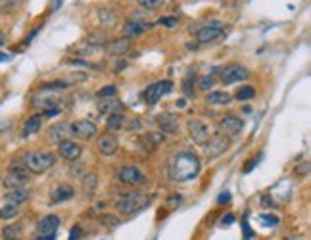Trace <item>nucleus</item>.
I'll use <instances>...</instances> for the list:
<instances>
[{"mask_svg":"<svg viewBox=\"0 0 311 240\" xmlns=\"http://www.w3.org/2000/svg\"><path fill=\"white\" fill-rule=\"evenodd\" d=\"M137 2L142 8H146V10H156V8H160L163 4V0H137Z\"/></svg>","mask_w":311,"mask_h":240,"instance_id":"29","label":"nucleus"},{"mask_svg":"<svg viewBox=\"0 0 311 240\" xmlns=\"http://www.w3.org/2000/svg\"><path fill=\"white\" fill-rule=\"evenodd\" d=\"M71 137V123H67V121H60V123H56V125L50 127V140L52 142H63V140H67Z\"/></svg>","mask_w":311,"mask_h":240,"instance_id":"15","label":"nucleus"},{"mask_svg":"<svg viewBox=\"0 0 311 240\" xmlns=\"http://www.w3.org/2000/svg\"><path fill=\"white\" fill-rule=\"evenodd\" d=\"M63 0H52V10H60Z\"/></svg>","mask_w":311,"mask_h":240,"instance_id":"40","label":"nucleus"},{"mask_svg":"<svg viewBox=\"0 0 311 240\" xmlns=\"http://www.w3.org/2000/svg\"><path fill=\"white\" fill-rule=\"evenodd\" d=\"M146 204H148V198H144L140 192H127L115 202V208L121 214H133V212H138L140 208H144Z\"/></svg>","mask_w":311,"mask_h":240,"instance_id":"4","label":"nucleus"},{"mask_svg":"<svg viewBox=\"0 0 311 240\" xmlns=\"http://www.w3.org/2000/svg\"><path fill=\"white\" fill-rule=\"evenodd\" d=\"M129 48H131V40L125 37L110 40V42L106 44V52H108L110 56H123L125 52H129Z\"/></svg>","mask_w":311,"mask_h":240,"instance_id":"19","label":"nucleus"},{"mask_svg":"<svg viewBox=\"0 0 311 240\" xmlns=\"http://www.w3.org/2000/svg\"><path fill=\"white\" fill-rule=\"evenodd\" d=\"M75 196V190L71 185H60V187H56V189L52 190V194H50V200L54 204H60V202H67V200H71Z\"/></svg>","mask_w":311,"mask_h":240,"instance_id":"18","label":"nucleus"},{"mask_svg":"<svg viewBox=\"0 0 311 240\" xmlns=\"http://www.w3.org/2000/svg\"><path fill=\"white\" fill-rule=\"evenodd\" d=\"M25 169L29 173H35V175H40V173H46L50 167H54L56 164V156L52 152H44V150H37V152H27L23 158Z\"/></svg>","mask_w":311,"mask_h":240,"instance_id":"2","label":"nucleus"},{"mask_svg":"<svg viewBox=\"0 0 311 240\" xmlns=\"http://www.w3.org/2000/svg\"><path fill=\"white\" fill-rule=\"evenodd\" d=\"M215 85V79H213V75H204L198 79V89L200 90H210Z\"/></svg>","mask_w":311,"mask_h":240,"instance_id":"28","label":"nucleus"},{"mask_svg":"<svg viewBox=\"0 0 311 240\" xmlns=\"http://www.w3.org/2000/svg\"><path fill=\"white\" fill-rule=\"evenodd\" d=\"M248 69L246 67H242V65H229V67H225L223 69V75H221V81H223V85H233V83H240V81H244V79H248Z\"/></svg>","mask_w":311,"mask_h":240,"instance_id":"11","label":"nucleus"},{"mask_svg":"<svg viewBox=\"0 0 311 240\" xmlns=\"http://www.w3.org/2000/svg\"><path fill=\"white\" fill-rule=\"evenodd\" d=\"M200 169H202V164L194 152H181L175 156L169 165V177L175 183H188L198 177Z\"/></svg>","mask_w":311,"mask_h":240,"instance_id":"1","label":"nucleus"},{"mask_svg":"<svg viewBox=\"0 0 311 240\" xmlns=\"http://www.w3.org/2000/svg\"><path fill=\"white\" fill-rule=\"evenodd\" d=\"M4 44H6V35H4L2 31H0V48H2Z\"/></svg>","mask_w":311,"mask_h":240,"instance_id":"43","label":"nucleus"},{"mask_svg":"<svg viewBox=\"0 0 311 240\" xmlns=\"http://www.w3.org/2000/svg\"><path fill=\"white\" fill-rule=\"evenodd\" d=\"M96 148L102 156H113L117 148H119V140L117 137H113V135H102L98 140H96Z\"/></svg>","mask_w":311,"mask_h":240,"instance_id":"14","label":"nucleus"},{"mask_svg":"<svg viewBox=\"0 0 311 240\" xmlns=\"http://www.w3.org/2000/svg\"><path fill=\"white\" fill-rule=\"evenodd\" d=\"M173 90V83L169 81V79H165V81H156V83H152L150 87H146V90L142 92V100L146 102L148 106H154V104H158V102L162 100L165 94H169Z\"/></svg>","mask_w":311,"mask_h":240,"instance_id":"3","label":"nucleus"},{"mask_svg":"<svg viewBox=\"0 0 311 240\" xmlns=\"http://www.w3.org/2000/svg\"><path fill=\"white\" fill-rule=\"evenodd\" d=\"M58 154L62 156L63 160H67V162H75V160L81 158L83 146H81L79 142H75V140L67 139V140H63V142L58 144Z\"/></svg>","mask_w":311,"mask_h":240,"instance_id":"10","label":"nucleus"},{"mask_svg":"<svg viewBox=\"0 0 311 240\" xmlns=\"http://www.w3.org/2000/svg\"><path fill=\"white\" fill-rule=\"evenodd\" d=\"M29 198V190L25 189H13L8 196H6V202L8 204H13V206H19V204H23L25 200Z\"/></svg>","mask_w":311,"mask_h":240,"instance_id":"24","label":"nucleus"},{"mask_svg":"<svg viewBox=\"0 0 311 240\" xmlns=\"http://www.w3.org/2000/svg\"><path fill=\"white\" fill-rule=\"evenodd\" d=\"M117 179L127 187H142L146 185V175L138 169L137 165H123L117 173Z\"/></svg>","mask_w":311,"mask_h":240,"instance_id":"5","label":"nucleus"},{"mask_svg":"<svg viewBox=\"0 0 311 240\" xmlns=\"http://www.w3.org/2000/svg\"><path fill=\"white\" fill-rule=\"evenodd\" d=\"M27 181H29V171L23 165H12L8 169V177L4 179V187L10 190L21 189L23 185H27Z\"/></svg>","mask_w":311,"mask_h":240,"instance_id":"7","label":"nucleus"},{"mask_svg":"<svg viewBox=\"0 0 311 240\" xmlns=\"http://www.w3.org/2000/svg\"><path fill=\"white\" fill-rule=\"evenodd\" d=\"M6 240H17V239H6Z\"/></svg>","mask_w":311,"mask_h":240,"instance_id":"47","label":"nucleus"},{"mask_svg":"<svg viewBox=\"0 0 311 240\" xmlns=\"http://www.w3.org/2000/svg\"><path fill=\"white\" fill-rule=\"evenodd\" d=\"M254 165H256V160H250V162H248V165H246V167H244V171H246V173H250V171H252V167H254Z\"/></svg>","mask_w":311,"mask_h":240,"instance_id":"42","label":"nucleus"},{"mask_svg":"<svg viewBox=\"0 0 311 240\" xmlns=\"http://www.w3.org/2000/svg\"><path fill=\"white\" fill-rule=\"evenodd\" d=\"M12 56H8V54H0V62H8Z\"/></svg>","mask_w":311,"mask_h":240,"instance_id":"44","label":"nucleus"},{"mask_svg":"<svg viewBox=\"0 0 311 240\" xmlns=\"http://www.w3.org/2000/svg\"><path fill=\"white\" fill-rule=\"evenodd\" d=\"M150 25L146 23H137V21H127L123 27V33H125V38H135V37H140Z\"/></svg>","mask_w":311,"mask_h":240,"instance_id":"22","label":"nucleus"},{"mask_svg":"<svg viewBox=\"0 0 311 240\" xmlns=\"http://www.w3.org/2000/svg\"><path fill=\"white\" fill-rule=\"evenodd\" d=\"M79 237H81V227L75 225V227L71 229V233H69V240H79Z\"/></svg>","mask_w":311,"mask_h":240,"instance_id":"38","label":"nucleus"},{"mask_svg":"<svg viewBox=\"0 0 311 240\" xmlns=\"http://www.w3.org/2000/svg\"><path fill=\"white\" fill-rule=\"evenodd\" d=\"M56 239V235H40V237H37V239L33 240H54Z\"/></svg>","mask_w":311,"mask_h":240,"instance_id":"39","label":"nucleus"},{"mask_svg":"<svg viewBox=\"0 0 311 240\" xmlns=\"http://www.w3.org/2000/svg\"><path fill=\"white\" fill-rule=\"evenodd\" d=\"M187 129H188V137H190V140H192L194 144L204 146V144L210 140V129H208V125H206L204 121H200V119H190L187 123Z\"/></svg>","mask_w":311,"mask_h":240,"instance_id":"8","label":"nucleus"},{"mask_svg":"<svg viewBox=\"0 0 311 240\" xmlns=\"http://www.w3.org/2000/svg\"><path fill=\"white\" fill-rule=\"evenodd\" d=\"M223 35V25L221 23H213V25H204L202 29H198L196 33V40L202 42V44H208V42H213Z\"/></svg>","mask_w":311,"mask_h":240,"instance_id":"13","label":"nucleus"},{"mask_svg":"<svg viewBox=\"0 0 311 240\" xmlns=\"http://www.w3.org/2000/svg\"><path fill=\"white\" fill-rule=\"evenodd\" d=\"M40 125H42V115L40 114H35L31 115V117H27V121H25L23 125V137H31V135H35L40 131Z\"/></svg>","mask_w":311,"mask_h":240,"instance_id":"20","label":"nucleus"},{"mask_svg":"<svg viewBox=\"0 0 311 240\" xmlns=\"http://www.w3.org/2000/svg\"><path fill=\"white\" fill-rule=\"evenodd\" d=\"M231 100H233V96L229 92H225V90H213L206 96V102L212 104V106H227Z\"/></svg>","mask_w":311,"mask_h":240,"instance_id":"21","label":"nucleus"},{"mask_svg":"<svg viewBox=\"0 0 311 240\" xmlns=\"http://www.w3.org/2000/svg\"><path fill=\"white\" fill-rule=\"evenodd\" d=\"M102 223H108L110 227H115V225H119V219L113 215H102Z\"/></svg>","mask_w":311,"mask_h":240,"instance_id":"34","label":"nucleus"},{"mask_svg":"<svg viewBox=\"0 0 311 240\" xmlns=\"http://www.w3.org/2000/svg\"><path fill=\"white\" fill-rule=\"evenodd\" d=\"M158 125L163 133L167 135H175L179 131V119L173 114H160L158 115Z\"/></svg>","mask_w":311,"mask_h":240,"instance_id":"17","label":"nucleus"},{"mask_svg":"<svg viewBox=\"0 0 311 240\" xmlns=\"http://www.w3.org/2000/svg\"><path fill=\"white\" fill-rule=\"evenodd\" d=\"M19 214V206H13V204H6L4 208H0V219H4V221H8V219H13V217H17Z\"/></svg>","mask_w":311,"mask_h":240,"instance_id":"26","label":"nucleus"},{"mask_svg":"<svg viewBox=\"0 0 311 240\" xmlns=\"http://www.w3.org/2000/svg\"><path fill=\"white\" fill-rule=\"evenodd\" d=\"M231 223H235V215L233 214H227L221 217V221H219V225L221 227H227V225H231Z\"/></svg>","mask_w":311,"mask_h":240,"instance_id":"35","label":"nucleus"},{"mask_svg":"<svg viewBox=\"0 0 311 240\" xmlns=\"http://www.w3.org/2000/svg\"><path fill=\"white\" fill-rule=\"evenodd\" d=\"M308 171H310V164L308 162H304V165L296 167V175H308Z\"/></svg>","mask_w":311,"mask_h":240,"instance_id":"37","label":"nucleus"},{"mask_svg":"<svg viewBox=\"0 0 311 240\" xmlns=\"http://www.w3.org/2000/svg\"><path fill=\"white\" fill-rule=\"evenodd\" d=\"M38 33V29H35V31H31V35H29V37L25 38V44H29V42H31V40H33V37H35V35H37Z\"/></svg>","mask_w":311,"mask_h":240,"instance_id":"41","label":"nucleus"},{"mask_svg":"<svg viewBox=\"0 0 311 240\" xmlns=\"http://www.w3.org/2000/svg\"><path fill=\"white\" fill-rule=\"evenodd\" d=\"M96 133H98V127L94 125L92 121H88V119H79V121L71 123V135L77 137V139L90 140L96 137Z\"/></svg>","mask_w":311,"mask_h":240,"instance_id":"9","label":"nucleus"},{"mask_svg":"<svg viewBox=\"0 0 311 240\" xmlns=\"http://www.w3.org/2000/svg\"><path fill=\"white\" fill-rule=\"evenodd\" d=\"M158 25H165V27H175L179 25V19L177 17H162V19H158Z\"/></svg>","mask_w":311,"mask_h":240,"instance_id":"32","label":"nucleus"},{"mask_svg":"<svg viewBox=\"0 0 311 240\" xmlns=\"http://www.w3.org/2000/svg\"><path fill=\"white\" fill-rule=\"evenodd\" d=\"M113 94H117V87H115V85H108V87H104V89L98 90L100 98H110Z\"/></svg>","mask_w":311,"mask_h":240,"instance_id":"31","label":"nucleus"},{"mask_svg":"<svg viewBox=\"0 0 311 240\" xmlns=\"http://www.w3.org/2000/svg\"><path fill=\"white\" fill-rule=\"evenodd\" d=\"M281 240H304L302 237H288V239H281Z\"/></svg>","mask_w":311,"mask_h":240,"instance_id":"45","label":"nucleus"},{"mask_svg":"<svg viewBox=\"0 0 311 240\" xmlns=\"http://www.w3.org/2000/svg\"><path fill=\"white\" fill-rule=\"evenodd\" d=\"M227 150H229V139L221 133L210 137V140L204 144V154H206L208 160H215V158L223 156Z\"/></svg>","mask_w":311,"mask_h":240,"instance_id":"6","label":"nucleus"},{"mask_svg":"<svg viewBox=\"0 0 311 240\" xmlns=\"http://www.w3.org/2000/svg\"><path fill=\"white\" fill-rule=\"evenodd\" d=\"M219 131L225 137H237L242 131V121L238 119L237 115H225L219 121Z\"/></svg>","mask_w":311,"mask_h":240,"instance_id":"12","label":"nucleus"},{"mask_svg":"<svg viewBox=\"0 0 311 240\" xmlns=\"http://www.w3.org/2000/svg\"><path fill=\"white\" fill-rule=\"evenodd\" d=\"M19 233H21V227H19V225H13V227L4 229V235H6L8 239H15V235H19Z\"/></svg>","mask_w":311,"mask_h":240,"instance_id":"33","label":"nucleus"},{"mask_svg":"<svg viewBox=\"0 0 311 240\" xmlns=\"http://www.w3.org/2000/svg\"><path fill=\"white\" fill-rule=\"evenodd\" d=\"M60 227V217L54 214L44 215L40 221H38V233L40 235H56V231Z\"/></svg>","mask_w":311,"mask_h":240,"instance_id":"16","label":"nucleus"},{"mask_svg":"<svg viewBox=\"0 0 311 240\" xmlns=\"http://www.w3.org/2000/svg\"><path fill=\"white\" fill-rule=\"evenodd\" d=\"M100 112L112 115V114H123L125 106L119 100H104L100 102Z\"/></svg>","mask_w":311,"mask_h":240,"instance_id":"23","label":"nucleus"},{"mask_svg":"<svg viewBox=\"0 0 311 240\" xmlns=\"http://www.w3.org/2000/svg\"><path fill=\"white\" fill-rule=\"evenodd\" d=\"M108 129L110 131H119V129H123L125 127V115L123 114H112L108 117Z\"/></svg>","mask_w":311,"mask_h":240,"instance_id":"25","label":"nucleus"},{"mask_svg":"<svg viewBox=\"0 0 311 240\" xmlns=\"http://www.w3.org/2000/svg\"><path fill=\"white\" fill-rule=\"evenodd\" d=\"M260 219H262V223H265V227H277V225H279V217H277V215L263 214Z\"/></svg>","mask_w":311,"mask_h":240,"instance_id":"30","label":"nucleus"},{"mask_svg":"<svg viewBox=\"0 0 311 240\" xmlns=\"http://www.w3.org/2000/svg\"><path fill=\"white\" fill-rule=\"evenodd\" d=\"M177 108H185V100H179V102H177Z\"/></svg>","mask_w":311,"mask_h":240,"instance_id":"46","label":"nucleus"},{"mask_svg":"<svg viewBox=\"0 0 311 240\" xmlns=\"http://www.w3.org/2000/svg\"><path fill=\"white\" fill-rule=\"evenodd\" d=\"M256 96V89L254 87H250V85H246V87H240L237 92V98L240 102H246V100H252Z\"/></svg>","mask_w":311,"mask_h":240,"instance_id":"27","label":"nucleus"},{"mask_svg":"<svg viewBox=\"0 0 311 240\" xmlns=\"http://www.w3.org/2000/svg\"><path fill=\"white\" fill-rule=\"evenodd\" d=\"M229 202H231V192L225 190V192H221V196L217 198V204H229Z\"/></svg>","mask_w":311,"mask_h":240,"instance_id":"36","label":"nucleus"}]
</instances>
